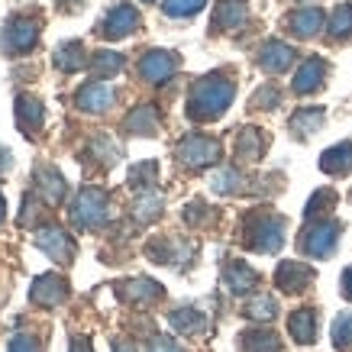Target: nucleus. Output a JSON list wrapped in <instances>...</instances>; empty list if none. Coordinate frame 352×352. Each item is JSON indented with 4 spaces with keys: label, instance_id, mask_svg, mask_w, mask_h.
<instances>
[{
    "label": "nucleus",
    "instance_id": "nucleus-1",
    "mask_svg": "<svg viewBox=\"0 0 352 352\" xmlns=\"http://www.w3.org/2000/svg\"><path fill=\"white\" fill-rule=\"evenodd\" d=\"M230 100H233V85L226 81V78H204L201 85L191 91V100H188V113L194 120H217L230 107Z\"/></svg>",
    "mask_w": 352,
    "mask_h": 352
},
{
    "label": "nucleus",
    "instance_id": "nucleus-2",
    "mask_svg": "<svg viewBox=\"0 0 352 352\" xmlns=\"http://www.w3.org/2000/svg\"><path fill=\"white\" fill-rule=\"evenodd\" d=\"M72 220H75L78 226H85V230L104 223V220H107V197H104V191H97V188H85V191L78 194L75 210H72Z\"/></svg>",
    "mask_w": 352,
    "mask_h": 352
},
{
    "label": "nucleus",
    "instance_id": "nucleus-3",
    "mask_svg": "<svg viewBox=\"0 0 352 352\" xmlns=\"http://www.w3.org/2000/svg\"><path fill=\"white\" fill-rule=\"evenodd\" d=\"M36 39H39V23L30 20V16H13L7 23V30H3V49L13 55L30 52Z\"/></svg>",
    "mask_w": 352,
    "mask_h": 352
},
{
    "label": "nucleus",
    "instance_id": "nucleus-4",
    "mask_svg": "<svg viewBox=\"0 0 352 352\" xmlns=\"http://www.w3.org/2000/svg\"><path fill=\"white\" fill-rule=\"evenodd\" d=\"M178 159L184 165H191V168H201V165H210V162L220 159V146L207 136H188L178 146Z\"/></svg>",
    "mask_w": 352,
    "mask_h": 352
},
{
    "label": "nucleus",
    "instance_id": "nucleus-5",
    "mask_svg": "<svg viewBox=\"0 0 352 352\" xmlns=\"http://www.w3.org/2000/svg\"><path fill=\"white\" fill-rule=\"evenodd\" d=\"M136 26H139V13L133 10L129 3H117V7L100 20L97 32H100V36H107V39H123V36H129Z\"/></svg>",
    "mask_w": 352,
    "mask_h": 352
},
{
    "label": "nucleus",
    "instance_id": "nucleus-6",
    "mask_svg": "<svg viewBox=\"0 0 352 352\" xmlns=\"http://www.w3.org/2000/svg\"><path fill=\"white\" fill-rule=\"evenodd\" d=\"M336 243H340V223H333V220H323L304 236V249L314 258H327L336 249Z\"/></svg>",
    "mask_w": 352,
    "mask_h": 352
},
{
    "label": "nucleus",
    "instance_id": "nucleus-7",
    "mask_svg": "<svg viewBox=\"0 0 352 352\" xmlns=\"http://www.w3.org/2000/svg\"><path fill=\"white\" fill-rule=\"evenodd\" d=\"M36 245H39L49 258H55V262H72V256H75V243H72V236H65V230H58V226L39 230Z\"/></svg>",
    "mask_w": 352,
    "mask_h": 352
},
{
    "label": "nucleus",
    "instance_id": "nucleus-8",
    "mask_svg": "<svg viewBox=\"0 0 352 352\" xmlns=\"http://www.w3.org/2000/svg\"><path fill=\"white\" fill-rule=\"evenodd\" d=\"M117 100V91L104 81H91L78 91V107L87 110V113H100V110H110Z\"/></svg>",
    "mask_w": 352,
    "mask_h": 352
},
{
    "label": "nucleus",
    "instance_id": "nucleus-9",
    "mask_svg": "<svg viewBox=\"0 0 352 352\" xmlns=\"http://www.w3.org/2000/svg\"><path fill=\"white\" fill-rule=\"evenodd\" d=\"M252 236H256V239H249L252 249H258V252H275L278 245H281V239H285V220H281V217H262L256 223V230H252Z\"/></svg>",
    "mask_w": 352,
    "mask_h": 352
},
{
    "label": "nucleus",
    "instance_id": "nucleus-10",
    "mask_svg": "<svg viewBox=\"0 0 352 352\" xmlns=\"http://www.w3.org/2000/svg\"><path fill=\"white\" fill-rule=\"evenodd\" d=\"M30 298L39 304V307H55V304H62L65 298H68V285H65L62 278L55 275H43L32 281L30 288Z\"/></svg>",
    "mask_w": 352,
    "mask_h": 352
},
{
    "label": "nucleus",
    "instance_id": "nucleus-11",
    "mask_svg": "<svg viewBox=\"0 0 352 352\" xmlns=\"http://www.w3.org/2000/svg\"><path fill=\"white\" fill-rule=\"evenodd\" d=\"M278 288L281 291H291V294H298V291H304L314 281V272H310L304 262H285V265L278 268Z\"/></svg>",
    "mask_w": 352,
    "mask_h": 352
},
{
    "label": "nucleus",
    "instance_id": "nucleus-12",
    "mask_svg": "<svg viewBox=\"0 0 352 352\" xmlns=\"http://www.w3.org/2000/svg\"><path fill=\"white\" fill-rule=\"evenodd\" d=\"M175 55L171 52H149L142 62H139V75L146 78V81H152V85H159V81H165V78H171V72H175Z\"/></svg>",
    "mask_w": 352,
    "mask_h": 352
},
{
    "label": "nucleus",
    "instance_id": "nucleus-13",
    "mask_svg": "<svg viewBox=\"0 0 352 352\" xmlns=\"http://www.w3.org/2000/svg\"><path fill=\"white\" fill-rule=\"evenodd\" d=\"M16 123L26 136H36L43 129V104L36 97H20L16 100Z\"/></svg>",
    "mask_w": 352,
    "mask_h": 352
},
{
    "label": "nucleus",
    "instance_id": "nucleus-14",
    "mask_svg": "<svg viewBox=\"0 0 352 352\" xmlns=\"http://www.w3.org/2000/svg\"><path fill=\"white\" fill-rule=\"evenodd\" d=\"M291 62H294V49H291V45H285V43H265L262 45L258 65H262L265 72L278 75V72H285Z\"/></svg>",
    "mask_w": 352,
    "mask_h": 352
},
{
    "label": "nucleus",
    "instance_id": "nucleus-15",
    "mask_svg": "<svg viewBox=\"0 0 352 352\" xmlns=\"http://www.w3.org/2000/svg\"><path fill=\"white\" fill-rule=\"evenodd\" d=\"M323 75H327V62L307 58V62L300 65V72L294 75V91H298V94H310L314 87L323 85Z\"/></svg>",
    "mask_w": 352,
    "mask_h": 352
},
{
    "label": "nucleus",
    "instance_id": "nucleus-16",
    "mask_svg": "<svg viewBox=\"0 0 352 352\" xmlns=\"http://www.w3.org/2000/svg\"><path fill=\"white\" fill-rule=\"evenodd\" d=\"M320 168L327 171V175H346V171L352 168V142H340V146H333V149L323 152Z\"/></svg>",
    "mask_w": 352,
    "mask_h": 352
},
{
    "label": "nucleus",
    "instance_id": "nucleus-17",
    "mask_svg": "<svg viewBox=\"0 0 352 352\" xmlns=\"http://www.w3.org/2000/svg\"><path fill=\"white\" fill-rule=\"evenodd\" d=\"M288 330L291 336L298 342H314V336H317V317H314V310H298V314H291L288 320Z\"/></svg>",
    "mask_w": 352,
    "mask_h": 352
},
{
    "label": "nucleus",
    "instance_id": "nucleus-18",
    "mask_svg": "<svg viewBox=\"0 0 352 352\" xmlns=\"http://www.w3.org/2000/svg\"><path fill=\"white\" fill-rule=\"evenodd\" d=\"M291 30L298 32L300 39H307V36H314V32L323 26V13L317 10V7H304V10L291 13Z\"/></svg>",
    "mask_w": 352,
    "mask_h": 352
},
{
    "label": "nucleus",
    "instance_id": "nucleus-19",
    "mask_svg": "<svg viewBox=\"0 0 352 352\" xmlns=\"http://www.w3.org/2000/svg\"><path fill=\"white\" fill-rule=\"evenodd\" d=\"M36 182H39V191L45 194V201H49V204H58L65 197L62 175H58L55 168H49V165H43V168L36 171Z\"/></svg>",
    "mask_w": 352,
    "mask_h": 352
},
{
    "label": "nucleus",
    "instance_id": "nucleus-20",
    "mask_svg": "<svg viewBox=\"0 0 352 352\" xmlns=\"http://www.w3.org/2000/svg\"><path fill=\"white\" fill-rule=\"evenodd\" d=\"M256 281H258V275L249 265H243V262H233V265L226 268V288L236 291V294H245L249 288H256Z\"/></svg>",
    "mask_w": 352,
    "mask_h": 352
},
{
    "label": "nucleus",
    "instance_id": "nucleus-21",
    "mask_svg": "<svg viewBox=\"0 0 352 352\" xmlns=\"http://www.w3.org/2000/svg\"><path fill=\"white\" fill-rule=\"evenodd\" d=\"M245 20V0H220L217 7V26L223 30H236Z\"/></svg>",
    "mask_w": 352,
    "mask_h": 352
},
{
    "label": "nucleus",
    "instance_id": "nucleus-22",
    "mask_svg": "<svg viewBox=\"0 0 352 352\" xmlns=\"http://www.w3.org/2000/svg\"><path fill=\"white\" fill-rule=\"evenodd\" d=\"M55 65H58V72H78V68L85 65V45L62 43L55 49Z\"/></svg>",
    "mask_w": 352,
    "mask_h": 352
},
{
    "label": "nucleus",
    "instance_id": "nucleus-23",
    "mask_svg": "<svg viewBox=\"0 0 352 352\" xmlns=\"http://www.w3.org/2000/svg\"><path fill=\"white\" fill-rule=\"evenodd\" d=\"M243 352H281V342L275 340V333L249 330L243 333Z\"/></svg>",
    "mask_w": 352,
    "mask_h": 352
},
{
    "label": "nucleus",
    "instance_id": "nucleus-24",
    "mask_svg": "<svg viewBox=\"0 0 352 352\" xmlns=\"http://www.w3.org/2000/svg\"><path fill=\"white\" fill-rule=\"evenodd\" d=\"M126 126L133 129V133H139V136H152L155 126H159V117H155V110L152 107H136L133 113H129Z\"/></svg>",
    "mask_w": 352,
    "mask_h": 352
},
{
    "label": "nucleus",
    "instance_id": "nucleus-25",
    "mask_svg": "<svg viewBox=\"0 0 352 352\" xmlns=\"http://www.w3.org/2000/svg\"><path fill=\"white\" fill-rule=\"evenodd\" d=\"M320 123H323V110L320 107H307V110H298V113H294L291 129H294L298 136H307V133H314Z\"/></svg>",
    "mask_w": 352,
    "mask_h": 352
},
{
    "label": "nucleus",
    "instance_id": "nucleus-26",
    "mask_svg": "<svg viewBox=\"0 0 352 352\" xmlns=\"http://www.w3.org/2000/svg\"><path fill=\"white\" fill-rule=\"evenodd\" d=\"M171 327L178 333H201L204 314H197V310H175V314H171Z\"/></svg>",
    "mask_w": 352,
    "mask_h": 352
},
{
    "label": "nucleus",
    "instance_id": "nucleus-27",
    "mask_svg": "<svg viewBox=\"0 0 352 352\" xmlns=\"http://www.w3.org/2000/svg\"><path fill=\"white\" fill-rule=\"evenodd\" d=\"M91 152H94V159H100L104 165H117V159L123 155V149L107 136H97L94 142H91Z\"/></svg>",
    "mask_w": 352,
    "mask_h": 352
},
{
    "label": "nucleus",
    "instance_id": "nucleus-28",
    "mask_svg": "<svg viewBox=\"0 0 352 352\" xmlns=\"http://www.w3.org/2000/svg\"><path fill=\"white\" fill-rule=\"evenodd\" d=\"M120 68H123V58H120L117 52H97L94 58H91V72H94L97 78L100 75H117Z\"/></svg>",
    "mask_w": 352,
    "mask_h": 352
},
{
    "label": "nucleus",
    "instance_id": "nucleus-29",
    "mask_svg": "<svg viewBox=\"0 0 352 352\" xmlns=\"http://www.w3.org/2000/svg\"><path fill=\"white\" fill-rule=\"evenodd\" d=\"M333 346L336 349H349L352 346V314H340L333 323Z\"/></svg>",
    "mask_w": 352,
    "mask_h": 352
},
{
    "label": "nucleus",
    "instance_id": "nucleus-30",
    "mask_svg": "<svg viewBox=\"0 0 352 352\" xmlns=\"http://www.w3.org/2000/svg\"><path fill=\"white\" fill-rule=\"evenodd\" d=\"M330 30L336 39H342V36H352V3H342L340 10L333 13V23Z\"/></svg>",
    "mask_w": 352,
    "mask_h": 352
},
{
    "label": "nucleus",
    "instance_id": "nucleus-31",
    "mask_svg": "<svg viewBox=\"0 0 352 352\" xmlns=\"http://www.w3.org/2000/svg\"><path fill=\"white\" fill-rule=\"evenodd\" d=\"M236 149H239V155H243V159H258V152H262V136H258L256 129H245L243 136H239V146H236Z\"/></svg>",
    "mask_w": 352,
    "mask_h": 352
},
{
    "label": "nucleus",
    "instance_id": "nucleus-32",
    "mask_svg": "<svg viewBox=\"0 0 352 352\" xmlns=\"http://www.w3.org/2000/svg\"><path fill=\"white\" fill-rule=\"evenodd\" d=\"M155 171H159L155 162H142V165H136V168L129 171V184H136V188H152V184H155Z\"/></svg>",
    "mask_w": 352,
    "mask_h": 352
},
{
    "label": "nucleus",
    "instance_id": "nucleus-33",
    "mask_svg": "<svg viewBox=\"0 0 352 352\" xmlns=\"http://www.w3.org/2000/svg\"><path fill=\"white\" fill-rule=\"evenodd\" d=\"M204 3H207V0H165L162 7H165L168 16H194Z\"/></svg>",
    "mask_w": 352,
    "mask_h": 352
},
{
    "label": "nucleus",
    "instance_id": "nucleus-34",
    "mask_svg": "<svg viewBox=\"0 0 352 352\" xmlns=\"http://www.w3.org/2000/svg\"><path fill=\"white\" fill-rule=\"evenodd\" d=\"M275 300L268 298V294H258V298H252V304H249V317H256V320H272L275 317Z\"/></svg>",
    "mask_w": 352,
    "mask_h": 352
},
{
    "label": "nucleus",
    "instance_id": "nucleus-35",
    "mask_svg": "<svg viewBox=\"0 0 352 352\" xmlns=\"http://www.w3.org/2000/svg\"><path fill=\"white\" fill-rule=\"evenodd\" d=\"M159 210H162V197H159V194H146V197L136 204V217H139V220H152V217H159Z\"/></svg>",
    "mask_w": 352,
    "mask_h": 352
},
{
    "label": "nucleus",
    "instance_id": "nucleus-36",
    "mask_svg": "<svg viewBox=\"0 0 352 352\" xmlns=\"http://www.w3.org/2000/svg\"><path fill=\"white\" fill-rule=\"evenodd\" d=\"M129 294H133V298H142V300H152V298H159L162 291H159V285H152V281H146V278H142V281H133V285H129Z\"/></svg>",
    "mask_w": 352,
    "mask_h": 352
},
{
    "label": "nucleus",
    "instance_id": "nucleus-37",
    "mask_svg": "<svg viewBox=\"0 0 352 352\" xmlns=\"http://www.w3.org/2000/svg\"><path fill=\"white\" fill-rule=\"evenodd\" d=\"M236 184H239V175H236V171H220L214 178V191L230 194V191H236Z\"/></svg>",
    "mask_w": 352,
    "mask_h": 352
},
{
    "label": "nucleus",
    "instance_id": "nucleus-38",
    "mask_svg": "<svg viewBox=\"0 0 352 352\" xmlns=\"http://www.w3.org/2000/svg\"><path fill=\"white\" fill-rule=\"evenodd\" d=\"M252 107H265V110L278 107V91H275V87H265V91H258V94L252 97Z\"/></svg>",
    "mask_w": 352,
    "mask_h": 352
},
{
    "label": "nucleus",
    "instance_id": "nucleus-39",
    "mask_svg": "<svg viewBox=\"0 0 352 352\" xmlns=\"http://www.w3.org/2000/svg\"><path fill=\"white\" fill-rule=\"evenodd\" d=\"M10 352H39V342L32 340V336H13Z\"/></svg>",
    "mask_w": 352,
    "mask_h": 352
},
{
    "label": "nucleus",
    "instance_id": "nucleus-40",
    "mask_svg": "<svg viewBox=\"0 0 352 352\" xmlns=\"http://www.w3.org/2000/svg\"><path fill=\"white\" fill-rule=\"evenodd\" d=\"M152 352H182V346L175 340H168V336H159V340L152 342Z\"/></svg>",
    "mask_w": 352,
    "mask_h": 352
},
{
    "label": "nucleus",
    "instance_id": "nucleus-41",
    "mask_svg": "<svg viewBox=\"0 0 352 352\" xmlns=\"http://www.w3.org/2000/svg\"><path fill=\"white\" fill-rule=\"evenodd\" d=\"M342 294L352 300V268H346V275H342Z\"/></svg>",
    "mask_w": 352,
    "mask_h": 352
},
{
    "label": "nucleus",
    "instance_id": "nucleus-42",
    "mask_svg": "<svg viewBox=\"0 0 352 352\" xmlns=\"http://www.w3.org/2000/svg\"><path fill=\"white\" fill-rule=\"evenodd\" d=\"M72 352H94V349H91V342L87 340H75L72 342Z\"/></svg>",
    "mask_w": 352,
    "mask_h": 352
},
{
    "label": "nucleus",
    "instance_id": "nucleus-43",
    "mask_svg": "<svg viewBox=\"0 0 352 352\" xmlns=\"http://www.w3.org/2000/svg\"><path fill=\"white\" fill-rule=\"evenodd\" d=\"M7 168H10V152L0 149V171H7Z\"/></svg>",
    "mask_w": 352,
    "mask_h": 352
},
{
    "label": "nucleus",
    "instance_id": "nucleus-44",
    "mask_svg": "<svg viewBox=\"0 0 352 352\" xmlns=\"http://www.w3.org/2000/svg\"><path fill=\"white\" fill-rule=\"evenodd\" d=\"M113 352H136V349H133V346H126V342H117V346H113Z\"/></svg>",
    "mask_w": 352,
    "mask_h": 352
},
{
    "label": "nucleus",
    "instance_id": "nucleus-45",
    "mask_svg": "<svg viewBox=\"0 0 352 352\" xmlns=\"http://www.w3.org/2000/svg\"><path fill=\"white\" fill-rule=\"evenodd\" d=\"M0 220H3V197H0Z\"/></svg>",
    "mask_w": 352,
    "mask_h": 352
}]
</instances>
